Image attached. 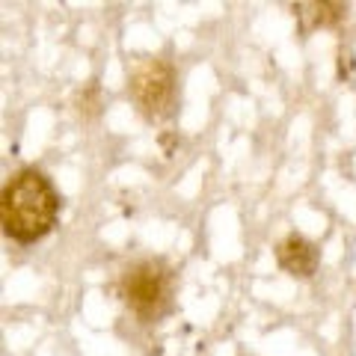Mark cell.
<instances>
[{"label": "cell", "instance_id": "1", "mask_svg": "<svg viewBox=\"0 0 356 356\" xmlns=\"http://www.w3.org/2000/svg\"><path fill=\"white\" fill-rule=\"evenodd\" d=\"M60 214V193L39 170H21L6 181L0 199V220L6 238L36 243L54 229Z\"/></svg>", "mask_w": 356, "mask_h": 356}, {"label": "cell", "instance_id": "2", "mask_svg": "<svg viewBox=\"0 0 356 356\" xmlns=\"http://www.w3.org/2000/svg\"><path fill=\"white\" fill-rule=\"evenodd\" d=\"M119 291H122V300H125V306L134 312V315L140 321H146V324H152V321L163 318V312L170 309L172 273L163 261H154V259L137 261V264L128 267L125 276H122Z\"/></svg>", "mask_w": 356, "mask_h": 356}, {"label": "cell", "instance_id": "3", "mask_svg": "<svg viewBox=\"0 0 356 356\" xmlns=\"http://www.w3.org/2000/svg\"><path fill=\"white\" fill-rule=\"evenodd\" d=\"M131 95L140 113L149 119H163L175 104V72L163 60H143L131 74Z\"/></svg>", "mask_w": 356, "mask_h": 356}, {"label": "cell", "instance_id": "4", "mask_svg": "<svg viewBox=\"0 0 356 356\" xmlns=\"http://www.w3.org/2000/svg\"><path fill=\"white\" fill-rule=\"evenodd\" d=\"M276 261H280L282 270H288L291 276L309 280L321 264V252H318L315 243L306 241L303 235H288L280 247H276Z\"/></svg>", "mask_w": 356, "mask_h": 356}, {"label": "cell", "instance_id": "5", "mask_svg": "<svg viewBox=\"0 0 356 356\" xmlns=\"http://www.w3.org/2000/svg\"><path fill=\"white\" fill-rule=\"evenodd\" d=\"M312 9V27H327V24H336V21L344 15V6L341 3H306ZM309 27V30H312Z\"/></svg>", "mask_w": 356, "mask_h": 356}]
</instances>
